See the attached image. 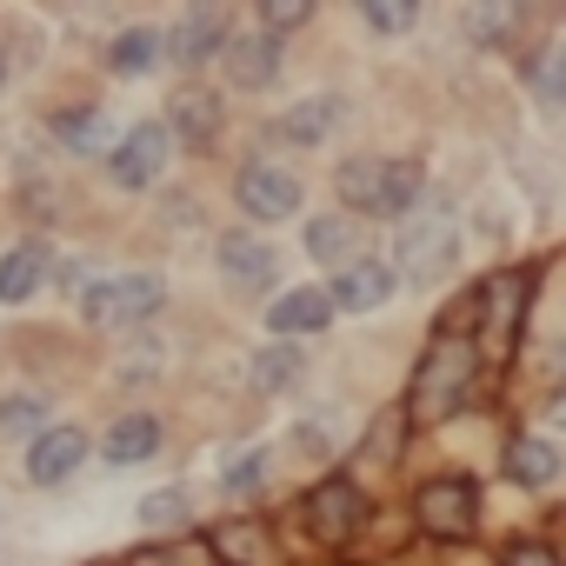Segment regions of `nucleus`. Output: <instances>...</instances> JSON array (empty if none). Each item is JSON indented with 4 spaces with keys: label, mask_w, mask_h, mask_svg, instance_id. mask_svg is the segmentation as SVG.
Instances as JSON below:
<instances>
[{
    "label": "nucleus",
    "mask_w": 566,
    "mask_h": 566,
    "mask_svg": "<svg viewBox=\"0 0 566 566\" xmlns=\"http://www.w3.org/2000/svg\"><path fill=\"white\" fill-rule=\"evenodd\" d=\"M473 374H480V347L467 340V334H433L427 347H420V360H413V374H407V427H447L460 407H467V394H473Z\"/></svg>",
    "instance_id": "f257e3e1"
},
{
    "label": "nucleus",
    "mask_w": 566,
    "mask_h": 566,
    "mask_svg": "<svg viewBox=\"0 0 566 566\" xmlns=\"http://www.w3.org/2000/svg\"><path fill=\"white\" fill-rule=\"evenodd\" d=\"M334 193H340V213L354 220H407L420 200H427V174L420 160H394V154H354L334 167Z\"/></svg>",
    "instance_id": "f03ea898"
},
{
    "label": "nucleus",
    "mask_w": 566,
    "mask_h": 566,
    "mask_svg": "<svg viewBox=\"0 0 566 566\" xmlns=\"http://www.w3.org/2000/svg\"><path fill=\"white\" fill-rule=\"evenodd\" d=\"M394 266H407L413 287H440V280L460 266V207L440 200V193H427V200L400 220Z\"/></svg>",
    "instance_id": "7ed1b4c3"
},
{
    "label": "nucleus",
    "mask_w": 566,
    "mask_h": 566,
    "mask_svg": "<svg viewBox=\"0 0 566 566\" xmlns=\"http://www.w3.org/2000/svg\"><path fill=\"white\" fill-rule=\"evenodd\" d=\"M167 301V280L147 273V266H127V273H107V280H87L81 287V321L94 334H134L160 314Z\"/></svg>",
    "instance_id": "20e7f679"
},
{
    "label": "nucleus",
    "mask_w": 566,
    "mask_h": 566,
    "mask_svg": "<svg viewBox=\"0 0 566 566\" xmlns=\"http://www.w3.org/2000/svg\"><path fill=\"white\" fill-rule=\"evenodd\" d=\"M174 134H167V120H134V127H120L114 134V147H107V180L120 187V193H147V187H160V174L174 167Z\"/></svg>",
    "instance_id": "39448f33"
},
{
    "label": "nucleus",
    "mask_w": 566,
    "mask_h": 566,
    "mask_svg": "<svg viewBox=\"0 0 566 566\" xmlns=\"http://www.w3.org/2000/svg\"><path fill=\"white\" fill-rule=\"evenodd\" d=\"M233 200H240L247 220L280 227V220H294V213L307 207V187H301L294 167H280V160H247V167L233 174Z\"/></svg>",
    "instance_id": "423d86ee"
},
{
    "label": "nucleus",
    "mask_w": 566,
    "mask_h": 566,
    "mask_svg": "<svg viewBox=\"0 0 566 566\" xmlns=\"http://www.w3.org/2000/svg\"><path fill=\"white\" fill-rule=\"evenodd\" d=\"M413 520H420L427 539H467L473 520H480V486L467 473H433L413 493Z\"/></svg>",
    "instance_id": "0eeeda50"
},
{
    "label": "nucleus",
    "mask_w": 566,
    "mask_h": 566,
    "mask_svg": "<svg viewBox=\"0 0 566 566\" xmlns=\"http://www.w3.org/2000/svg\"><path fill=\"white\" fill-rule=\"evenodd\" d=\"M301 520H307V533L334 553V546H347V539L367 526V493H360L354 480L327 473V480H314V493L301 500Z\"/></svg>",
    "instance_id": "6e6552de"
},
{
    "label": "nucleus",
    "mask_w": 566,
    "mask_h": 566,
    "mask_svg": "<svg viewBox=\"0 0 566 566\" xmlns=\"http://www.w3.org/2000/svg\"><path fill=\"white\" fill-rule=\"evenodd\" d=\"M213 260H220V280H227L233 294H266L273 273H280V253L260 233H247V227H227L213 240Z\"/></svg>",
    "instance_id": "1a4fd4ad"
},
{
    "label": "nucleus",
    "mask_w": 566,
    "mask_h": 566,
    "mask_svg": "<svg viewBox=\"0 0 566 566\" xmlns=\"http://www.w3.org/2000/svg\"><path fill=\"white\" fill-rule=\"evenodd\" d=\"M334 294L327 287H287V294H273V307H266V334L273 340H321L327 327H334Z\"/></svg>",
    "instance_id": "9d476101"
},
{
    "label": "nucleus",
    "mask_w": 566,
    "mask_h": 566,
    "mask_svg": "<svg viewBox=\"0 0 566 566\" xmlns=\"http://www.w3.org/2000/svg\"><path fill=\"white\" fill-rule=\"evenodd\" d=\"M227 41H233V14L227 8H187L167 28V61L174 67H207V61H220Z\"/></svg>",
    "instance_id": "9b49d317"
},
{
    "label": "nucleus",
    "mask_w": 566,
    "mask_h": 566,
    "mask_svg": "<svg viewBox=\"0 0 566 566\" xmlns=\"http://www.w3.org/2000/svg\"><path fill=\"white\" fill-rule=\"evenodd\" d=\"M220 74L233 94H260L280 81V41L260 34V28H233V41L220 48Z\"/></svg>",
    "instance_id": "f8f14e48"
},
{
    "label": "nucleus",
    "mask_w": 566,
    "mask_h": 566,
    "mask_svg": "<svg viewBox=\"0 0 566 566\" xmlns=\"http://www.w3.org/2000/svg\"><path fill=\"white\" fill-rule=\"evenodd\" d=\"M394 287H400V273H394V260H380V253H360L354 266H340V273L327 280V294H334L340 314H374V307L394 301Z\"/></svg>",
    "instance_id": "ddd939ff"
},
{
    "label": "nucleus",
    "mask_w": 566,
    "mask_h": 566,
    "mask_svg": "<svg viewBox=\"0 0 566 566\" xmlns=\"http://www.w3.org/2000/svg\"><path fill=\"white\" fill-rule=\"evenodd\" d=\"M87 467V427H48L34 447H28V480L34 486H61Z\"/></svg>",
    "instance_id": "4468645a"
},
{
    "label": "nucleus",
    "mask_w": 566,
    "mask_h": 566,
    "mask_svg": "<svg viewBox=\"0 0 566 566\" xmlns=\"http://www.w3.org/2000/svg\"><path fill=\"white\" fill-rule=\"evenodd\" d=\"M340 120H347V101L340 94H307V101H294L287 114L273 120V134L294 140V147H321V140L340 134Z\"/></svg>",
    "instance_id": "2eb2a0df"
},
{
    "label": "nucleus",
    "mask_w": 566,
    "mask_h": 566,
    "mask_svg": "<svg viewBox=\"0 0 566 566\" xmlns=\"http://www.w3.org/2000/svg\"><path fill=\"white\" fill-rule=\"evenodd\" d=\"M48 273H54V253H48L41 240H21V247H8V253H0V301H8V307L34 301V294L48 287Z\"/></svg>",
    "instance_id": "dca6fc26"
},
{
    "label": "nucleus",
    "mask_w": 566,
    "mask_h": 566,
    "mask_svg": "<svg viewBox=\"0 0 566 566\" xmlns=\"http://www.w3.org/2000/svg\"><path fill=\"white\" fill-rule=\"evenodd\" d=\"M520 307H526V280H520V273H493L486 287H480V301H473V314H480V334L500 347L506 334H520Z\"/></svg>",
    "instance_id": "f3484780"
},
{
    "label": "nucleus",
    "mask_w": 566,
    "mask_h": 566,
    "mask_svg": "<svg viewBox=\"0 0 566 566\" xmlns=\"http://www.w3.org/2000/svg\"><path fill=\"white\" fill-rule=\"evenodd\" d=\"M160 120H167V134H174V140L207 147V140L220 134V120H227V114H220V94H213V87H180V94L167 101V114H160Z\"/></svg>",
    "instance_id": "a211bd4d"
},
{
    "label": "nucleus",
    "mask_w": 566,
    "mask_h": 566,
    "mask_svg": "<svg viewBox=\"0 0 566 566\" xmlns=\"http://www.w3.org/2000/svg\"><path fill=\"white\" fill-rule=\"evenodd\" d=\"M500 467H506V480H513V486L539 493V486H553V480H559V447H553L546 433H513V440H506V453H500Z\"/></svg>",
    "instance_id": "6ab92c4d"
},
{
    "label": "nucleus",
    "mask_w": 566,
    "mask_h": 566,
    "mask_svg": "<svg viewBox=\"0 0 566 566\" xmlns=\"http://www.w3.org/2000/svg\"><path fill=\"white\" fill-rule=\"evenodd\" d=\"M160 440H167V427H160L154 413H120V420L101 433V460H114V467H140V460L160 453Z\"/></svg>",
    "instance_id": "aec40b11"
},
{
    "label": "nucleus",
    "mask_w": 566,
    "mask_h": 566,
    "mask_svg": "<svg viewBox=\"0 0 566 566\" xmlns=\"http://www.w3.org/2000/svg\"><path fill=\"white\" fill-rule=\"evenodd\" d=\"M301 240H307V253H314L321 266H334V273L360 260V220H354V213H314Z\"/></svg>",
    "instance_id": "412c9836"
},
{
    "label": "nucleus",
    "mask_w": 566,
    "mask_h": 566,
    "mask_svg": "<svg viewBox=\"0 0 566 566\" xmlns=\"http://www.w3.org/2000/svg\"><path fill=\"white\" fill-rule=\"evenodd\" d=\"M160 61H167V34L160 28H120L114 48H107V74H120V81H147Z\"/></svg>",
    "instance_id": "4be33fe9"
},
{
    "label": "nucleus",
    "mask_w": 566,
    "mask_h": 566,
    "mask_svg": "<svg viewBox=\"0 0 566 566\" xmlns=\"http://www.w3.org/2000/svg\"><path fill=\"white\" fill-rule=\"evenodd\" d=\"M301 374H307V354H301L294 340H266V347L247 360V380H253L260 394H287V387H301Z\"/></svg>",
    "instance_id": "5701e85b"
},
{
    "label": "nucleus",
    "mask_w": 566,
    "mask_h": 566,
    "mask_svg": "<svg viewBox=\"0 0 566 566\" xmlns=\"http://www.w3.org/2000/svg\"><path fill=\"white\" fill-rule=\"evenodd\" d=\"M460 34H467L473 48H506V41L520 34V8H513V0H480V8L460 14Z\"/></svg>",
    "instance_id": "b1692460"
},
{
    "label": "nucleus",
    "mask_w": 566,
    "mask_h": 566,
    "mask_svg": "<svg viewBox=\"0 0 566 566\" xmlns=\"http://www.w3.org/2000/svg\"><path fill=\"white\" fill-rule=\"evenodd\" d=\"M266 473H273V460H266L260 447H247V453H233V460L220 467V500H233V506H247V500H260V493H266Z\"/></svg>",
    "instance_id": "393cba45"
},
{
    "label": "nucleus",
    "mask_w": 566,
    "mask_h": 566,
    "mask_svg": "<svg viewBox=\"0 0 566 566\" xmlns=\"http://www.w3.org/2000/svg\"><path fill=\"white\" fill-rule=\"evenodd\" d=\"M134 520H140V533L174 539V533L193 520V493H187V486H160V493H147V500H140V513H134Z\"/></svg>",
    "instance_id": "a878e982"
},
{
    "label": "nucleus",
    "mask_w": 566,
    "mask_h": 566,
    "mask_svg": "<svg viewBox=\"0 0 566 566\" xmlns=\"http://www.w3.org/2000/svg\"><path fill=\"white\" fill-rule=\"evenodd\" d=\"M48 427H54V420H48V407H41L34 394H8V400H0V433H8V440H28V447H34Z\"/></svg>",
    "instance_id": "bb28decb"
},
{
    "label": "nucleus",
    "mask_w": 566,
    "mask_h": 566,
    "mask_svg": "<svg viewBox=\"0 0 566 566\" xmlns=\"http://www.w3.org/2000/svg\"><path fill=\"white\" fill-rule=\"evenodd\" d=\"M54 134H61L74 154H101V160H107V147H114V140H107L101 107H87V114H61V120H54Z\"/></svg>",
    "instance_id": "cd10ccee"
},
{
    "label": "nucleus",
    "mask_w": 566,
    "mask_h": 566,
    "mask_svg": "<svg viewBox=\"0 0 566 566\" xmlns=\"http://www.w3.org/2000/svg\"><path fill=\"white\" fill-rule=\"evenodd\" d=\"M213 559L220 566H266V533L260 526H220Z\"/></svg>",
    "instance_id": "c85d7f7f"
},
{
    "label": "nucleus",
    "mask_w": 566,
    "mask_h": 566,
    "mask_svg": "<svg viewBox=\"0 0 566 566\" xmlns=\"http://www.w3.org/2000/svg\"><path fill=\"white\" fill-rule=\"evenodd\" d=\"M360 21L374 34H413L420 28V8H413V0H360Z\"/></svg>",
    "instance_id": "c756f323"
},
{
    "label": "nucleus",
    "mask_w": 566,
    "mask_h": 566,
    "mask_svg": "<svg viewBox=\"0 0 566 566\" xmlns=\"http://www.w3.org/2000/svg\"><path fill=\"white\" fill-rule=\"evenodd\" d=\"M134 566H220L213 546H193V539H154L147 553H134Z\"/></svg>",
    "instance_id": "7c9ffc66"
},
{
    "label": "nucleus",
    "mask_w": 566,
    "mask_h": 566,
    "mask_svg": "<svg viewBox=\"0 0 566 566\" xmlns=\"http://www.w3.org/2000/svg\"><path fill=\"white\" fill-rule=\"evenodd\" d=\"M314 21V0H266V8H260V34H287V28H307Z\"/></svg>",
    "instance_id": "2f4dec72"
},
{
    "label": "nucleus",
    "mask_w": 566,
    "mask_h": 566,
    "mask_svg": "<svg viewBox=\"0 0 566 566\" xmlns=\"http://www.w3.org/2000/svg\"><path fill=\"white\" fill-rule=\"evenodd\" d=\"M533 87H539V101H546L553 114H566V48H553V54L539 61V74H533Z\"/></svg>",
    "instance_id": "473e14b6"
},
{
    "label": "nucleus",
    "mask_w": 566,
    "mask_h": 566,
    "mask_svg": "<svg viewBox=\"0 0 566 566\" xmlns=\"http://www.w3.org/2000/svg\"><path fill=\"white\" fill-rule=\"evenodd\" d=\"M500 566H566L546 539H506L500 546Z\"/></svg>",
    "instance_id": "72a5a7b5"
},
{
    "label": "nucleus",
    "mask_w": 566,
    "mask_h": 566,
    "mask_svg": "<svg viewBox=\"0 0 566 566\" xmlns=\"http://www.w3.org/2000/svg\"><path fill=\"white\" fill-rule=\"evenodd\" d=\"M400 420H407V413H387V420H374V433H367V460H374V467H394V440L407 433Z\"/></svg>",
    "instance_id": "f704fd0d"
},
{
    "label": "nucleus",
    "mask_w": 566,
    "mask_h": 566,
    "mask_svg": "<svg viewBox=\"0 0 566 566\" xmlns=\"http://www.w3.org/2000/svg\"><path fill=\"white\" fill-rule=\"evenodd\" d=\"M294 453H307V460H327V453H334V447H327V433H321V420L294 427Z\"/></svg>",
    "instance_id": "c9c22d12"
},
{
    "label": "nucleus",
    "mask_w": 566,
    "mask_h": 566,
    "mask_svg": "<svg viewBox=\"0 0 566 566\" xmlns=\"http://www.w3.org/2000/svg\"><path fill=\"white\" fill-rule=\"evenodd\" d=\"M546 420H553V427H559V433H566V394H559V400H553V407H546Z\"/></svg>",
    "instance_id": "e433bc0d"
},
{
    "label": "nucleus",
    "mask_w": 566,
    "mask_h": 566,
    "mask_svg": "<svg viewBox=\"0 0 566 566\" xmlns=\"http://www.w3.org/2000/svg\"><path fill=\"white\" fill-rule=\"evenodd\" d=\"M0 81H8V54H0Z\"/></svg>",
    "instance_id": "4c0bfd02"
}]
</instances>
